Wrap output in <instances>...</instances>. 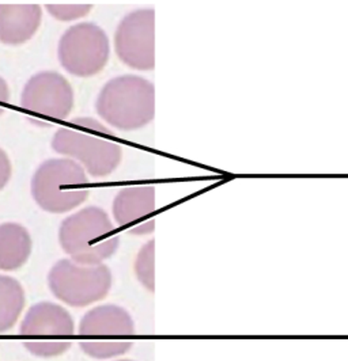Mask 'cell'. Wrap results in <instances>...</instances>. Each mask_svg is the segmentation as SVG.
I'll return each instance as SVG.
<instances>
[{
	"label": "cell",
	"instance_id": "6da1fadb",
	"mask_svg": "<svg viewBox=\"0 0 348 361\" xmlns=\"http://www.w3.org/2000/svg\"><path fill=\"white\" fill-rule=\"evenodd\" d=\"M57 154L73 158L92 177L104 178L121 162L123 149L113 139V132L92 117L73 118L52 139Z\"/></svg>",
	"mask_w": 348,
	"mask_h": 361
},
{
	"label": "cell",
	"instance_id": "7a4b0ae2",
	"mask_svg": "<svg viewBox=\"0 0 348 361\" xmlns=\"http://www.w3.org/2000/svg\"><path fill=\"white\" fill-rule=\"evenodd\" d=\"M95 110L112 127L136 130L155 116V87L138 75H123L109 80L100 92Z\"/></svg>",
	"mask_w": 348,
	"mask_h": 361
},
{
	"label": "cell",
	"instance_id": "3957f363",
	"mask_svg": "<svg viewBox=\"0 0 348 361\" xmlns=\"http://www.w3.org/2000/svg\"><path fill=\"white\" fill-rule=\"evenodd\" d=\"M59 242L75 262L98 265L116 253L120 238L102 208L88 207L61 221Z\"/></svg>",
	"mask_w": 348,
	"mask_h": 361
},
{
	"label": "cell",
	"instance_id": "277c9868",
	"mask_svg": "<svg viewBox=\"0 0 348 361\" xmlns=\"http://www.w3.org/2000/svg\"><path fill=\"white\" fill-rule=\"evenodd\" d=\"M90 180L85 169L73 159H49L37 169L32 180V195L41 209L66 214L89 197Z\"/></svg>",
	"mask_w": 348,
	"mask_h": 361
},
{
	"label": "cell",
	"instance_id": "5b68a950",
	"mask_svg": "<svg viewBox=\"0 0 348 361\" xmlns=\"http://www.w3.org/2000/svg\"><path fill=\"white\" fill-rule=\"evenodd\" d=\"M112 281L107 265H82L70 258L57 261L48 274V284L56 299L71 307H88L105 299Z\"/></svg>",
	"mask_w": 348,
	"mask_h": 361
},
{
	"label": "cell",
	"instance_id": "8992f818",
	"mask_svg": "<svg viewBox=\"0 0 348 361\" xmlns=\"http://www.w3.org/2000/svg\"><path fill=\"white\" fill-rule=\"evenodd\" d=\"M57 54L67 73L90 78L101 73L109 61V38L95 23L73 25L60 38Z\"/></svg>",
	"mask_w": 348,
	"mask_h": 361
},
{
	"label": "cell",
	"instance_id": "52a82bcc",
	"mask_svg": "<svg viewBox=\"0 0 348 361\" xmlns=\"http://www.w3.org/2000/svg\"><path fill=\"white\" fill-rule=\"evenodd\" d=\"M114 51L121 63L136 71L155 67V11L140 8L121 19L114 33Z\"/></svg>",
	"mask_w": 348,
	"mask_h": 361
},
{
	"label": "cell",
	"instance_id": "ba28073f",
	"mask_svg": "<svg viewBox=\"0 0 348 361\" xmlns=\"http://www.w3.org/2000/svg\"><path fill=\"white\" fill-rule=\"evenodd\" d=\"M20 106L37 116L63 121L73 111V86L59 73H36L25 85Z\"/></svg>",
	"mask_w": 348,
	"mask_h": 361
},
{
	"label": "cell",
	"instance_id": "9c48e42d",
	"mask_svg": "<svg viewBox=\"0 0 348 361\" xmlns=\"http://www.w3.org/2000/svg\"><path fill=\"white\" fill-rule=\"evenodd\" d=\"M19 333L25 337L40 338L48 337H70L75 334V324L71 314L52 302H41L29 308Z\"/></svg>",
	"mask_w": 348,
	"mask_h": 361
},
{
	"label": "cell",
	"instance_id": "30bf717a",
	"mask_svg": "<svg viewBox=\"0 0 348 361\" xmlns=\"http://www.w3.org/2000/svg\"><path fill=\"white\" fill-rule=\"evenodd\" d=\"M113 217L119 227L128 233L146 223L155 211V189L151 185H136L121 189L113 201Z\"/></svg>",
	"mask_w": 348,
	"mask_h": 361
},
{
	"label": "cell",
	"instance_id": "8fae6325",
	"mask_svg": "<svg viewBox=\"0 0 348 361\" xmlns=\"http://www.w3.org/2000/svg\"><path fill=\"white\" fill-rule=\"evenodd\" d=\"M42 19L38 4H0V42L22 45L36 35Z\"/></svg>",
	"mask_w": 348,
	"mask_h": 361
},
{
	"label": "cell",
	"instance_id": "7c38bea8",
	"mask_svg": "<svg viewBox=\"0 0 348 361\" xmlns=\"http://www.w3.org/2000/svg\"><path fill=\"white\" fill-rule=\"evenodd\" d=\"M135 330L128 311L114 305L94 307L79 322V334L83 337H131Z\"/></svg>",
	"mask_w": 348,
	"mask_h": 361
},
{
	"label": "cell",
	"instance_id": "4fadbf2b",
	"mask_svg": "<svg viewBox=\"0 0 348 361\" xmlns=\"http://www.w3.org/2000/svg\"><path fill=\"white\" fill-rule=\"evenodd\" d=\"M33 240L29 231L17 223L0 224V271L22 268L30 258Z\"/></svg>",
	"mask_w": 348,
	"mask_h": 361
},
{
	"label": "cell",
	"instance_id": "5bb4252c",
	"mask_svg": "<svg viewBox=\"0 0 348 361\" xmlns=\"http://www.w3.org/2000/svg\"><path fill=\"white\" fill-rule=\"evenodd\" d=\"M25 305V290L18 280L0 274V334L16 326Z\"/></svg>",
	"mask_w": 348,
	"mask_h": 361
},
{
	"label": "cell",
	"instance_id": "9a60e30c",
	"mask_svg": "<svg viewBox=\"0 0 348 361\" xmlns=\"http://www.w3.org/2000/svg\"><path fill=\"white\" fill-rule=\"evenodd\" d=\"M135 274L139 283L150 292L155 290V240H148L135 259Z\"/></svg>",
	"mask_w": 348,
	"mask_h": 361
},
{
	"label": "cell",
	"instance_id": "2e32d148",
	"mask_svg": "<svg viewBox=\"0 0 348 361\" xmlns=\"http://www.w3.org/2000/svg\"><path fill=\"white\" fill-rule=\"evenodd\" d=\"M82 350L97 360H108L128 353L132 348L131 341H82Z\"/></svg>",
	"mask_w": 348,
	"mask_h": 361
},
{
	"label": "cell",
	"instance_id": "e0dca14e",
	"mask_svg": "<svg viewBox=\"0 0 348 361\" xmlns=\"http://www.w3.org/2000/svg\"><path fill=\"white\" fill-rule=\"evenodd\" d=\"M25 348L37 357L51 359L64 355L70 350V341H55V343H36V341H25Z\"/></svg>",
	"mask_w": 348,
	"mask_h": 361
},
{
	"label": "cell",
	"instance_id": "ac0fdd59",
	"mask_svg": "<svg viewBox=\"0 0 348 361\" xmlns=\"http://www.w3.org/2000/svg\"><path fill=\"white\" fill-rule=\"evenodd\" d=\"M47 10L59 20L83 18L92 10V4H48Z\"/></svg>",
	"mask_w": 348,
	"mask_h": 361
},
{
	"label": "cell",
	"instance_id": "d6986e66",
	"mask_svg": "<svg viewBox=\"0 0 348 361\" xmlns=\"http://www.w3.org/2000/svg\"><path fill=\"white\" fill-rule=\"evenodd\" d=\"M13 174V167H11V161L8 155L0 148V190L6 188L8 180L11 178Z\"/></svg>",
	"mask_w": 348,
	"mask_h": 361
},
{
	"label": "cell",
	"instance_id": "ffe728a7",
	"mask_svg": "<svg viewBox=\"0 0 348 361\" xmlns=\"http://www.w3.org/2000/svg\"><path fill=\"white\" fill-rule=\"evenodd\" d=\"M8 101H10V87L7 82L0 76V116L4 113Z\"/></svg>",
	"mask_w": 348,
	"mask_h": 361
},
{
	"label": "cell",
	"instance_id": "44dd1931",
	"mask_svg": "<svg viewBox=\"0 0 348 361\" xmlns=\"http://www.w3.org/2000/svg\"><path fill=\"white\" fill-rule=\"evenodd\" d=\"M117 361H133V360H117Z\"/></svg>",
	"mask_w": 348,
	"mask_h": 361
}]
</instances>
